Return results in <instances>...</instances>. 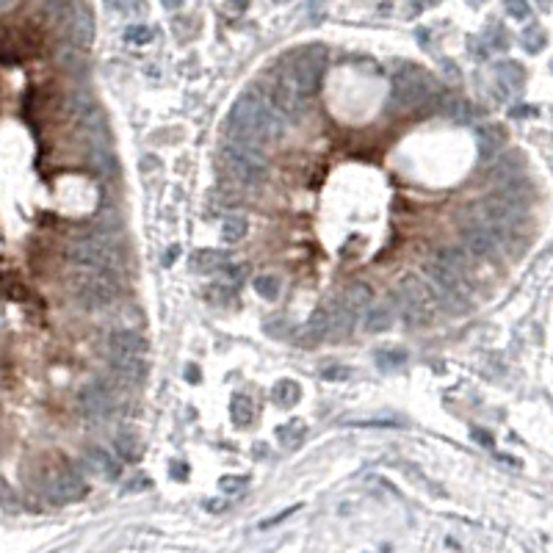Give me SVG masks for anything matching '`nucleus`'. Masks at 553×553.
I'll return each instance as SVG.
<instances>
[{
    "label": "nucleus",
    "instance_id": "obj_13",
    "mask_svg": "<svg viewBox=\"0 0 553 553\" xmlns=\"http://www.w3.org/2000/svg\"><path fill=\"white\" fill-rule=\"evenodd\" d=\"M67 33H69V42L72 45H78V47H91V42H94V17H91V11H89V6L81 0V6L75 8V14H72V20L67 23Z\"/></svg>",
    "mask_w": 553,
    "mask_h": 553
},
{
    "label": "nucleus",
    "instance_id": "obj_23",
    "mask_svg": "<svg viewBox=\"0 0 553 553\" xmlns=\"http://www.w3.org/2000/svg\"><path fill=\"white\" fill-rule=\"evenodd\" d=\"M56 61H59V67L64 72H75V75H81L84 69H86V50L84 47H78V45H61L59 50H56Z\"/></svg>",
    "mask_w": 553,
    "mask_h": 553
},
{
    "label": "nucleus",
    "instance_id": "obj_49",
    "mask_svg": "<svg viewBox=\"0 0 553 553\" xmlns=\"http://www.w3.org/2000/svg\"><path fill=\"white\" fill-rule=\"evenodd\" d=\"M233 3H235V6H238V8H244V6L249 3V0H233Z\"/></svg>",
    "mask_w": 553,
    "mask_h": 553
},
{
    "label": "nucleus",
    "instance_id": "obj_12",
    "mask_svg": "<svg viewBox=\"0 0 553 553\" xmlns=\"http://www.w3.org/2000/svg\"><path fill=\"white\" fill-rule=\"evenodd\" d=\"M108 354L111 357H144V335H139L136 329H114L108 335Z\"/></svg>",
    "mask_w": 553,
    "mask_h": 553
},
{
    "label": "nucleus",
    "instance_id": "obj_46",
    "mask_svg": "<svg viewBox=\"0 0 553 553\" xmlns=\"http://www.w3.org/2000/svg\"><path fill=\"white\" fill-rule=\"evenodd\" d=\"M205 509H210V512H222V509H227V501H205Z\"/></svg>",
    "mask_w": 553,
    "mask_h": 553
},
{
    "label": "nucleus",
    "instance_id": "obj_3",
    "mask_svg": "<svg viewBox=\"0 0 553 553\" xmlns=\"http://www.w3.org/2000/svg\"><path fill=\"white\" fill-rule=\"evenodd\" d=\"M437 94H440V84L426 69H421L415 64H407L393 78V100L401 108H418V106L429 103Z\"/></svg>",
    "mask_w": 553,
    "mask_h": 553
},
{
    "label": "nucleus",
    "instance_id": "obj_35",
    "mask_svg": "<svg viewBox=\"0 0 553 553\" xmlns=\"http://www.w3.org/2000/svg\"><path fill=\"white\" fill-rule=\"evenodd\" d=\"M252 288L261 293L263 299L274 302V299H280V277H274V274H261V277H255Z\"/></svg>",
    "mask_w": 553,
    "mask_h": 553
},
{
    "label": "nucleus",
    "instance_id": "obj_22",
    "mask_svg": "<svg viewBox=\"0 0 553 553\" xmlns=\"http://www.w3.org/2000/svg\"><path fill=\"white\" fill-rule=\"evenodd\" d=\"M227 261H230V255L222 252V249H200L191 258V268L200 271V274H213V271H222L227 266Z\"/></svg>",
    "mask_w": 553,
    "mask_h": 553
},
{
    "label": "nucleus",
    "instance_id": "obj_6",
    "mask_svg": "<svg viewBox=\"0 0 553 553\" xmlns=\"http://www.w3.org/2000/svg\"><path fill=\"white\" fill-rule=\"evenodd\" d=\"M222 161H224L227 175L233 177L235 183H241V186H258L263 177H266V158H263V149L227 142V147H224V158H222Z\"/></svg>",
    "mask_w": 553,
    "mask_h": 553
},
{
    "label": "nucleus",
    "instance_id": "obj_34",
    "mask_svg": "<svg viewBox=\"0 0 553 553\" xmlns=\"http://www.w3.org/2000/svg\"><path fill=\"white\" fill-rule=\"evenodd\" d=\"M304 435H307V429H304L302 421H291V423H285V426L277 429V440L283 445H299L304 440Z\"/></svg>",
    "mask_w": 553,
    "mask_h": 553
},
{
    "label": "nucleus",
    "instance_id": "obj_48",
    "mask_svg": "<svg viewBox=\"0 0 553 553\" xmlns=\"http://www.w3.org/2000/svg\"><path fill=\"white\" fill-rule=\"evenodd\" d=\"M14 3H17V0H0V11H8V8H14Z\"/></svg>",
    "mask_w": 553,
    "mask_h": 553
},
{
    "label": "nucleus",
    "instance_id": "obj_36",
    "mask_svg": "<svg viewBox=\"0 0 553 553\" xmlns=\"http://www.w3.org/2000/svg\"><path fill=\"white\" fill-rule=\"evenodd\" d=\"M407 363V354L399 349H387V351H379L377 354V365L382 371H396Z\"/></svg>",
    "mask_w": 553,
    "mask_h": 553
},
{
    "label": "nucleus",
    "instance_id": "obj_20",
    "mask_svg": "<svg viewBox=\"0 0 553 553\" xmlns=\"http://www.w3.org/2000/svg\"><path fill=\"white\" fill-rule=\"evenodd\" d=\"M476 144H479V155L484 161H493L495 155L501 152V147H503V127H498V125L479 127L476 130Z\"/></svg>",
    "mask_w": 553,
    "mask_h": 553
},
{
    "label": "nucleus",
    "instance_id": "obj_10",
    "mask_svg": "<svg viewBox=\"0 0 553 553\" xmlns=\"http://www.w3.org/2000/svg\"><path fill=\"white\" fill-rule=\"evenodd\" d=\"M84 495H86V481L72 467H64L59 473H53V479L47 481V498L53 503H75Z\"/></svg>",
    "mask_w": 553,
    "mask_h": 553
},
{
    "label": "nucleus",
    "instance_id": "obj_26",
    "mask_svg": "<svg viewBox=\"0 0 553 553\" xmlns=\"http://www.w3.org/2000/svg\"><path fill=\"white\" fill-rule=\"evenodd\" d=\"M390 324H393V310H390L387 304H377V307H371V310L365 313V321H363L365 332H371V335L390 329Z\"/></svg>",
    "mask_w": 553,
    "mask_h": 553
},
{
    "label": "nucleus",
    "instance_id": "obj_44",
    "mask_svg": "<svg viewBox=\"0 0 553 553\" xmlns=\"http://www.w3.org/2000/svg\"><path fill=\"white\" fill-rule=\"evenodd\" d=\"M0 503L6 506V509H14V495H11V490L0 481Z\"/></svg>",
    "mask_w": 553,
    "mask_h": 553
},
{
    "label": "nucleus",
    "instance_id": "obj_7",
    "mask_svg": "<svg viewBox=\"0 0 553 553\" xmlns=\"http://www.w3.org/2000/svg\"><path fill=\"white\" fill-rule=\"evenodd\" d=\"M72 296L84 310H103L117 299V285L106 271H91L72 280Z\"/></svg>",
    "mask_w": 553,
    "mask_h": 553
},
{
    "label": "nucleus",
    "instance_id": "obj_16",
    "mask_svg": "<svg viewBox=\"0 0 553 553\" xmlns=\"http://www.w3.org/2000/svg\"><path fill=\"white\" fill-rule=\"evenodd\" d=\"M271 100H274V106L280 108V114H285V117H302L304 108H307V97L299 94V91H293V89L285 86V84H280V81H277V86L271 91Z\"/></svg>",
    "mask_w": 553,
    "mask_h": 553
},
{
    "label": "nucleus",
    "instance_id": "obj_19",
    "mask_svg": "<svg viewBox=\"0 0 553 553\" xmlns=\"http://www.w3.org/2000/svg\"><path fill=\"white\" fill-rule=\"evenodd\" d=\"M324 335H329V316H326V307L324 310H316L307 324L299 329V343L302 346H316L324 341Z\"/></svg>",
    "mask_w": 553,
    "mask_h": 553
},
{
    "label": "nucleus",
    "instance_id": "obj_25",
    "mask_svg": "<svg viewBox=\"0 0 553 553\" xmlns=\"http://www.w3.org/2000/svg\"><path fill=\"white\" fill-rule=\"evenodd\" d=\"M432 258L451 266V268H457V271H462V274L470 271V258L465 255V246H440Z\"/></svg>",
    "mask_w": 553,
    "mask_h": 553
},
{
    "label": "nucleus",
    "instance_id": "obj_43",
    "mask_svg": "<svg viewBox=\"0 0 553 553\" xmlns=\"http://www.w3.org/2000/svg\"><path fill=\"white\" fill-rule=\"evenodd\" d=\"M470 437H473V440H479L484 448H493V435H487L484 429H476V426H473V429H470Z\"/></svg>",
    "mask_w": 553,
    "mask_h": 553
},
{
    "label": "nucleus",
    "instance_id": "obj_4",
    "mask_svg": "<svg viewBox=\"0 0 553 553\" xmlns=\"http://www.w3.org/2000/svg\"><path fill=\"white\" fill-rule=\"evenodd\" d=\"M64 258L86 271H111L114 266H119V252L103 235H86L72 241L64 249Z\"/></svg>",
    "mask_w": 553,
    "mask_h": 553
},
{
    "label": "nucleus",
    "instance_id": "obj_5",
    "mask_svg": "<svg viewBox=\"0 0 553 553\" xmlns=\"http://www.w3.org/2000/svg\"><path fill=\"white\" fill-rule=\"evenodd\" d=\"M399 299H401V310H404V319L409 324H426L432 319L437 293L432 283L421 280L418 274H404L399 280Z\"/></svg>",
    "mask_w": 553,
    "mask_h": 553
},
{
    "label": "nucleus",
    "instance_id": "obj_8",
    "mask_svg": "<svg viewBox=\"0 0 553 553\" xmlns=\"http://www.w3.org/2000/svg\"><path fill=\"white\" fill-rule=\"evenodd\" d=\"M426 268V277H429V283H432V288H435L437 296H443L451 307H465L467 302V288L465 283V274L462 271H457V268H451V266H445V263H440L437 258H429V263L423 266Z\"/></svg>",
    "mask_w": 553,
    "mask_h": 553
},
{
    "label": "nucleus",
    "instance_id": "obj_47",
    "mask_svg": "<svg viewBox=\"0 0 553 553\" xmlns=\"http://www.w3.org/2000/svg\"><path fill=\"white\" fill-rule=\"evenodd\" d=\"M177 258V246H172L169 252H166V258H164V266H172V261Z\"/></svg>",
    "mask_w": 553,
    "mask_h": 553
},
{
    "label": "nucleus",
    "instance_id": "obj_28",
    "mask_svg": "<svg viewBox=\"0 0 553 553\" xmlns=\"http://www.w3.org/2000/svg\"><path fill=\"white\" fill-rule=\"evenodd\" d=\"M230 418H233L235 426H249L252 418H255V404L249 396L244 393H235L233 401H230Z\"/></svg>",
    "mask_w": 553,
    "mask_h": 553
},
{
    "label": "nucleus",
    "instance_id": "obj_15",
    "mask_svg": "<svg viewBox=\"0 0 553 553\" xmlns=\"http://www.w3.org/2000/svg\"><path fill=\"white\" fill-rule=\"evenodd\" d=\"M108 368L119 384H139L144 379V357H111Z\"/></svg>",
    "mask_w": 553,
    "mask_h": 553
},
{
    "label": "nucleus",
    "instance_id": "obj_45",
    "mask_svg": "<svg viewBox=\"0 0 553 553\" xmlns=\"http://www.w3.org/2000/svg\"><path fill=\"white\" fill-rule=\"evenodd\" d=\"M531 114H537L531 106H518V108H512V117L523 119V117H531Z\"/></svg>",
    "mask_w": 553,
    "mask_h": 553
},
{
    "label": "nucleus",
    "instance_id": "obj_11",
    "mask_svg": "<svg viewBox=\"0 0 553 553\" xmlns=\"http://www.w3.org/2000/svg\"><path fill=\"white\" fill-rule=\"evenodd\" d=\"M462 235V246H465L467 255H473V258H479V261H493L498 258V252H501V238L495 233H490L487 227H481V224H470V227H462L460 230Z\"/></svg>",
    "mask_w": 553,
    "mask_h": 553
},
{
    "label": "nucleus",
    "instance_id": "obj_21",
    "mask_svg": "<svg viewBox=\"0 0 553 553\" xmlns=\"http://www.w3.org/2000/svg\"><path fill=\"white\" fill-rule=\"evenodd\" d=\"M326 316H329V335H338V338H343V335H349L351 326H354V310H351L349 304L341 299V302H335V304H329L326 307Z\"/></svg>",
    "mask_w": 553,
    "mask_h": 553
},
{
    "label": "nucleus",
    "instance_id": "obj_24",
    "mask_svg": "<svg viewBox=\"0 0 553 553\" xmlns=\"http://www.w3.org/2000/svg\"><path fill=\"white\" fill-rule=\"evenodd\" d=\"M371 299H374V291H371L368 283H351L346 293H343V302L349 304L354 313H363L371 304Z\"/></svg>",
    "mask_w": 553,
    "mask_h": 553
},
{
    "label": "nucleus",
    "instance_id": "obj_33",
    "mask_svg": "<svg viewBox=\"0 0 553 553\" xmlns=\"http://www.w3.org/2000/svg\"><path fill=\"white\" fill-rule=\"evenodd\" d=\"M246 227H249V222L244 216H227L224 224H222V238L227 244H235V241H241L246 235Z\"/></svg>",
    "mask_w": 553,
    "mask_h": 553
},
{
    "label": "nucleus",
    "instance_id": "obj_32",
    "mask_svg": "<svg viewBox=\"0 0 553 553\" xmlns=\"http://www.w3.org/2000/svg\"><path fill=\"white\" fill-rule=\"evenodd\" d=\"M91 166L103 177H111L117 172V161L108 147H91Z\"/></svg>",
    "mask_w": 553,
    "mask_h": 553
},
{
    "label": "nucleus",
    "instance_id": "obj_38",
    "mask_svg": "<svg viewBox=\"0 0 553 553\" xmlns=\"http://www.w3.org/2000/svg\"><path fill=\"white\" fill-rule=\"evenodd\" d=\"M219 487L227 490V493H241L246 487V479L244 476H222L219 479Z\"/></svg>",
    "mask_w": 553,
    "mask_h": 553
},
{
    "label": "nucleus",
    "instance_id": "obj_27",
    "mask_svg": "<svg viewBox=\"0 0 553 553\" xmlns=\"http://www.w3.org/2000/svg\"><path fill=\"white\" fill-rule=\"evenodd\" d=\"M114 445H117V454L125 460V462H139L142 460V454H144V448H142V440L136 435H130V432H122L117 435L114 440Z\"/></svg>",
    "mask_w": 553,
    "mask_h": 553
},
{
    "label": "nucleus",
    "instance_id": "obj_1",
    "mask_svg": "<svg viewBox=\"0 0 553 553\" xmlns=\"http://www.w3.org/2000/svg\"><path fill=\"white\" fill-rule=\"evenodd\" d=\"M283 130L285 125L280 117V108L268 97H263L258 89H246L233 103L227 117V136H230L227 142L255 147V149L277 142Z\"/></svg>",
    "mask_w": 553,
    "mask_h": 553
},
{
    "label": "nucleus",
    "instance_id": "obj_42",
    "mask_svg": "<svg viewBox=\"0 0 553 553\" xmlns=\"http://www.w3.org/2000/svg\"><path fill=\"white\" fill-rule=\"evenodd\" d=\"M293 512H299V506H291V509H283V512H280V515H277V518H268V520H263V528H268V525H277V523H283V520H285V518H291V515H293Z\"/></svg>",
    "mask_w": 553,
    "mask_h": 553
},
{
    "label": "nucleus",
    "instance_id": "obj_29",
    "mask_svg": "<svg viewBox=\"0 0 553 553\" xmlns=\"http://www.w3.org/2000/svg\"><path fill=\"white\" fill-rule=\"evenodd\" d=\"M271 396H274V401H277L280 407H291V404H296V401L302 399V387H299V382H293V379H280V382L271 387Z\"/></svg>",
    "mask_w": 553,
    "mask_h": 553
},
{
    "label": "nucleus",
    "instance_id": "obj_2",
    "mask_svg": "<svg viewBox=\"0 0 553 553\" xmlns=\"http://www.w3.org/2000/svg\"><path fill=\"white\" fill-rule=\"evenodd\" d=\"M326 69V50L321 45H307L291 59V64L280 72V84L291 86L293 91L310 97L319 86L321 75Z\"/></svg>",
    "mask_w": 553,
    "mask_h": 553
},
{
    "label": "nucleus",
    "instance_id": "obj_30",
    "mask_svg": "<svg viewBox=\"0 0 553 553\" xmlns=\"http://www.w3.org/2000/svg\"><path fill=\"white\" fill-rule=\"evenodd\" d=\"M440 111H443L445 117H451L454 122H470V119L476 117V114H473L476 108H473L467 100H462V97H445Z\"/></svg>",
    "mask_w": 553,
    "mask_h": 553
},
{
    "label": "nucleus",
    "instance_id": "obj_18",
    "mask_svg": "<svg viewBox=\"0 0 553 553\" xmlns=\"http://www.w3.org/2000/svg\"><path fill=\"white\" fill-rule=\"evenodd\" d=\"M495 81H498V89H501V97H509L512 91L523 89L525 84V72L518 61H501L495 67Z\"/></svg>",
    "mask_w": 553,
    "mask_h": 553
},
{
    "label": "nucleus",
    "instance_id": "obj_37",
    "mask_svg": "<svg viewBox=\"0 0 553 553\" xmlns=\"http://www.w3.org/2000/svg\"><path fill=\"white\" fill-rule=\"evenodd\" d=\"M523 45H525V50H528V53H537V50H542V47H545V33L531 25V28L523 33Z\"/></svg>",
    "mask_w": 553,
    "mask_h": 553
},
{
    "label": "nucleus",
    "instance_id": "obj_17",
    "mask_svg": "<svg viewBox=\"0 0 553 553\" xmlns=\"http://www.w3.org/2000/svg\"><path fill=\"white\" fill-rule=\"evenodd\" d=\"M84 460H86L89 470L97 473V476L106 479V481H114V479H119V473H122L119 462L106 451V448H89L86 454H84Z\"/></svg>",
    "mask_w": 553,
    "mask_h": 553
},
{
    "label": "nucleus",
    "instance_id": "obj_39",
    "mask_svg": "<svg viewBox=\"0 0 553 553\" xmlns=\"http://www.w3.org/2000/svg\"><path fill=\"white\" fill-rule=\"evenodd\" d=\"M324 379H329V382H343V379L351 377V368H343V365H338V368H324Z\"/></svg>",
    "mask_w": 553,
    "mask_h": 553
},
{
    "label": "nucleus",
    "instance_id": "obj_41",
    "mask_svg": "<svg viewBox=\"0 0 553 553\" xmlns=\"http://www.w3.org/2000/svg\"><path fill=\"white\" fill-rule=\"evenodd\" d=\"M147 39H149V28H144V25H139V28H127V42H139V45H144Z\"/></svg>",
    "mask_w": 553,
    "mask_h": 553
},
{
    "label": "nucleus",
    "instance_id": "obj_31",
    "mask_svg": "<svg viewBox=\"0 0 553 553\" xmlns=\"http://www.w3.org/2000/svg\"><path fill=\"white\" fill-rule=\"evenodd\" d=\"M89 108H94V97L89 94L86 89H75V91H69V97H67V114H69V117L78 122V119L86 114Z\"/></svg>",
    "mask_w": 553,
    "mask_h": 553
},
{
    "label": "nucleus",
    "instance_id": "obj_40",
    "mask_svg": "<svg viewBox=\"0 0 553 553\" xmlns=\"http://www.w3.org/2000/svg\"><path fill=\"white\" fill-rule=\"evenodd\" d=\"M506 8H509V14H512V17H518V20H525V17H528V6H525V0H506Z\"/></svg>",
    "mask_w": 553,
    "mask_h": 553
},
{
    "label": "nucleus",
    "instance_id": "obj_14",
    "mask_svg": "<svg viewBox=\"0 0 553 553\" xmlns=\"http://www.w3.org/2000/svg\"><path fill=\"white\" fill-rule=\"evenodd\" d=\"M520 169H523V155H520V152H506V155H495L493 164H490V169L484 172V180H487L490 186H501L503 180H509V177L520 175Z\"/></svg>",
    "mask_w": 553,
    "mask_h": 553
},
{
    "label": "nucleus",
    "instance_id": "obj_9",
    "mask_svg": "<svg viewBox=\"0 0 553 553\" xmlns=\"http://www.w3.org/2000/svg\"><path fill=\"white\" fill-rule=\"evenodd\" d=\"M114 407H117L114 390H111V384L103 382V379H94V382L84 384L81 393H78V409H81V415H84L86 421H91V423L108 421V418L114 415Z\"/></svg>",
    "mask_w": 553,
    "mask_h": 553
}]
</instances>
